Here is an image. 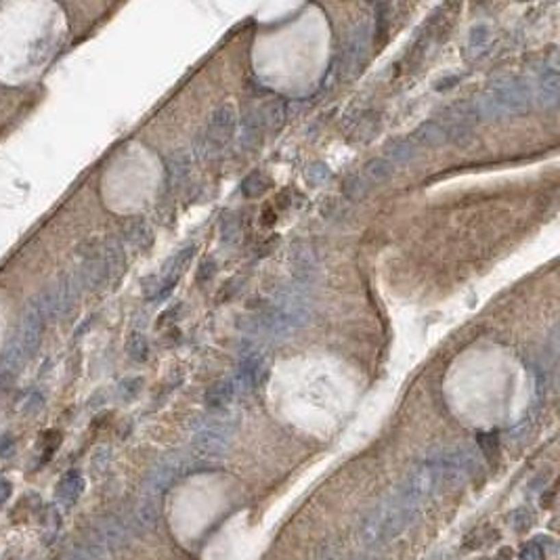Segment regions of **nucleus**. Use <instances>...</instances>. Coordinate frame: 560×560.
<instances>
[{
  "label": "nucleus",
  "instance_id": "obj_1",
  "mask_svg": "<svg viewBox=\"0 0 560 560\" xmlns=\"http://www.w3.org/2000/svg\"><path fill=\"white\" fill-rule=\"evenodd\" d=\"M311 298L301 285L281 290L273 301L262 305L254 315L242 321V327L250 334L260 336H283L294 332L309 321Z\"/></svg>",
  "mask_w": 560,
  "mask_h": 560
},
{
  "label": "nucleus",
  "instance_id": "obj_2",
  "mask_svg": "<svg viewBox=\"0 0 560 560\" xmlns=\"http://www.w3.org/2000/svg\"><path fill=\"white\" fill-rule=\"evenodd\" d=\"M533 105V86L520 76H502L489 82L476 101L481 120H506L529 112Z\"/></svg>",
  "mask_w": 560,
  "mask_h": 560
},
{
  "label": "nucleus",
  "instance_id": "obj_3",
  "mask_svg": "<svg viewBox=\"0 0 560 560\" xmlns=\"http://www.w3.org/2000/svg\"><path fill=\"white\" fill-rule=\"evenodd\" d=\"M418 514L401 502L399 496H394L382 504H378L359 524L357 537L364 548L376 550L397 537L405 526L416 518Z\"/></svg>",
  "mask_w": 560,
  "mask_h": 560
},
{
  "label": "nucleus",
  "instance_id": "obj_4",
  "mask_svg": "<svg viewBox=\"0 0 560 560\" xmlns=\"http://www.w3.org/2000/svg\"><path fill=\"white\" fill-rule=\"evenodd\" d=\"M238 422L231 416L225 413H210L202 418L193 426V441H191V453L193 459H216L225 455L231 447L233 435H236Z\"/></svg>",
  "mask_w": 560,
  "mask_h": 560
},
{
  "label": "nucleus",
  "instance_id": "obj_5",
  "mask_svg": "<svg viewBox=\"0 0 560 560\" xmlns=\"http://www.w3.org/2000/svg\"><path fill=\"white\" fill-rule=\"evenodd\" d=\"M238 130V112L231 103L218 105L212 116L208 118V124L204 128V133L197 139V153L202 157H216L220 155L231 141L236 139Z\"/></svg>",
  "mask_w": 560,
  "mask_h": 560
},
{
  "label": "nucleus",
  "instance_id": "obj_6",
  "mask_svg": "<svg viewBox=\"0 0 560 560\" xmlns=\"http://www.w3.org/2000/svg\"><path fill=\"white\" fill-rule=\"evenodd\" d=\"M285 122V103L281 99H269L267 103L250 107L242 118V141L256 145L271 130H279Z\"/></svg>",
  "mask_w": 560,
  "mask_h": 560
},
{
  "label": "nucleus",
  "instance_id": "obj_7",
  "mask_svg": "<svg viewBox=\"0 0 560 560\" xmlns=\"http://www.w3.org/2000/svg\"><path fill=\"white\" fill-rule=\"evenodd\" d=\"M370 47H372V27L370 21H357L353 25V29L348 31L344 49L340 53V78L348 80L353 76H357L364 65L368 61L370 55Z\"/></svg>",
  "mask_w": 560,
  "mask_h": 560
},
{
  "label": "nucleus",
  "instance_id": "obj_8",
  "mask_svg": "<svg viewBox=\"0 0 560 560\" xmlns=\"http://www.w3.org/2000/svg\"><path fill=\"white\" fill-rule=\"evenodd\" d=\"M262 376H265V357L260 355V351L256 348L242 351L238 357L236 374L231 376L238 394H248L256 390L258 384L262 382Z\"/></svg>",
  "mask_w": 560,
  "mask_h": 560
},
{
  "label": "nucleus",
  "instance_id": "obj_9",
  "mask_svg": "<svg viewBox=\"0 0 560 560\" xmlns=\"http://www.w3.org/2000/svg\"><path fill=\"white\" fill-rule=\"evenodd\" d=\"M189 457L183 455H168L164 457L162 462L151 470L147 487H149V496H160L162 491H166L177 479H181L187 470H189Z\"/></svg>",
  "mask_w": 560,
  "mask_h": 560
},
{
  "label": "nucleus",
  "instance_id": "obj_10",
  "mask_svg": "<svg viewBox=\"0 0 560 560\" xmlns=\"http://www.w3.org/2000/svg\"><path fill=\"white\" fill-rule=\"evenodd\" d=\"M558 90H560V76L556 68H546L537 76V84L533 88V101H537L544 110H554L558 105Z\"/></svg>",
  "mask_w": 560,
  "mask_h": 560
},
{
  "label": "nucleus",
  "instance_id": "obj_11",
  "mask_svg": "<svg viewBox=\"0 0 560 560\" xmlns=\"http://www.w3.org/2000/svg\"><path fill=\"white\" fill-rule=\"evenodd\" d=\"M420 155V145L413 141V137H403V139H394L392 143L386 145V153L384 160L390 162L394 168L397 166H407V164H413Z\"/></svg>",
  "mask_w": 560,
  "mask_h": 560
},
{
  "label": "nucleus",
  "instance_id": "obj_12",
  "mask_svg": "<svg viewBox=\"0 0 560 560\" xmlns=\"http://www.w3.org/2000/svg\"><path fill=\"white\" fill-rule=\"evenodd\" d=\"M238 397V390L231 378H220L216 382H212L204 394V401L212 411H220L225 407L231 405V401Z\"/></svg>",
  "mask_w": 560,
  "mask_h": 560
},
{
  "label": "nucleus",
  "instance_id": "obj_13",
  "mask_svg": "<svg viewBox=\"0 0 560 560\" xmlns=\"http://www.w3.org/2000/svg\"><path fill=\"white\" fill-rule=\"evenodd\" d=\"M84 487H86V483H84V479H82V474L78 470L68 472L57 483V493H55L57 502L61 506H68V508L74 506L78 502V498L82 496Z\"/></svg>",
  "mask_w": 560,
  "mask_h": 560
},
{
  "label": "nucleus",
  "instance_id": "obj_14",
  "mask_svg": "<svg viewBox=\"0 0 560 560\" xmlns=\"http://www.w3.org/2000/svg\"><path fill=\"white\" fill-rule=\"evenodd\" d=\"M554 550V542L550 537H535L520 550V560H546Z\"/></svg>",
  "mask_w": 560,
  "mask_h": 560
},
{
  "label": "nucleus",
  "instance_id": "obj_15",
  "mask_svg": "<svg viewBox=\"0 0 560 560\" xmlns=\"http://www.w3.org/2000/svg\"><path fill=\"white\" fill-rule=\"evenodd\" d=\"M126 240H128L130 244H133L135 248L145 250V248L151 244V231H149V227H147L143 220L130 222L128 229H126Z\"/></svg>",
  "mask_w": 560,
  "mask_h": 560
},
{
  "label": "nucleus",
  "instance_id": "obj_16",
  "mask_svg": "<svg viewBox=\"0 0 560 560\" xmlns=\"http://www.w3.org/2000/svg\"><path fill=\"white\" fill-rule=\"evenodd\" d=\"M489 40H491V29L487 25H476L472 27L470 31V38H468V51L472 55H481L485 53V49L489 47Z\"/></svg>",
  "mask_w": 560,
  "mask_h": 560
},
{
  "label": "nucleus",
  "instance_id": "obj_17",
  "mask_svg": "<svg viewBox=\"0 0 560 560\" xmlns=\"http://www.w3.org/2000/svg\"><path fill=\"white\" fill-rule=\"evenodd\" d=\"M147 353H149V344H147V338L143 334H133V336H130V340H128V355H130V359L145 361Z\"/></svg>",
  "mask_w": 560,
  "mask_h": 560
},
{
  "label": "nucleus",
  "instance_id": "obj_18",
  "mask_svg": "<svg viewBox=\"0 0 560 560\" xmlns=\"http://www.w3.org/2000/svg\"><path fill=\"white\" fill-rule=\"evenodd\" d=\"M141 384L143 380L141 378H126L124 382H120L118 386V394H120V399L122 401H130V399H135L139 390H141Z\"/></svg>",
  "mask_w": 560,
  "mask_h": 560
},
{
  "label": "nucleus",
  "instance_id": "obj_19",
  "mask_svg": "<svg viewBox=\"0 0 560 560\" xmlns=\"http://www.w3.org/2000/svg\"><path fill=\"white\" fill-rule=\"evenodd\" d=\"M512 522L516 526V531H524V529H529L531 522H533V514L526 510V508H520L512 514Z\"/></svg>",
  "mask_w": 560,
  "mask_h": 560
},
{
  "label": "nucleus",
  "instance_id": "obj_20",
  "mask_svg": "<svg viewBox=\"0 0 560 560\" xmlns=\"http://www.w3.org/2000/svg\"><path fill=\"white\" fill-rule=\"evenodd\" d=\"M238 236H240V227L233 222V218L222 216V240H233Z\"/></svg>",
  "mask_w": 560,
  "mask_h": 560
},
{
  "label": "nucleus",
  "instance_id": "obj_21",
  "mask_svg": "<svg viewBox=\"0 0 560 560\" xmlns=\"http://www.w3.org/2000/svg\"><path fill=\"white\" fill-rule=\"evenodd\" d=\"M479 445L485 451V455H489V457L493 453H498V443H496V439H493V435H479Z\"/></svg>",
  "mask_w": 560,
  "mask_h": 560
},
{
  "label": "nucleus",
  "instance_id": "obj_22",
  "mask_svg": "<svg viewBox=\"0 0 560 560\" xmlns=\"http://www.w3.org/2000/svg\"><path fill=\"white\" fill-rule=\"evenodd\" d=\"M15 451V439L11 435H5L3 439H0V457H11Z\"/></svg>",
  "mask_w": 560,
  "mask_h": 560
},
{
  "label": "nucleus",
  "instance_id": "obj_23",
  "mask_svg": "<svg viewBox=\"0 0 560 560\" xmlns=\"http://www.w3.org/2000/svg\"><path fill=\"white\" fill-rule=\"evenodd\" d=\"M11 493H13V485L7 479H0V508H3L9 502Z\"/></svg>",
  "mask_w": 560,
  "mask_h": 560
},
{
  "label": "nucleus",
  "instance_id": "obj_24",
  "mask_svg": "<svg viewBox=\"0 0 560 560\" xmlns=\"http://www.w3.org/2000/svg\"><path fill=\"white\" fill-rule=\"evenodd\" d=\"M317 560H340V558H338V552L332 546H321V550L317 554Z\"/></svg>",
  "mask_w": 560,
  "mask_h": 560
},
{
  "label": "nucleus",
  "instance_id": "obj_25",
  "mask_svg": "<svg viewBox=\"0 0 560 560\" xmlns=\"http://www.w3.org/2000/svg\"><path fill=\"white\" fill-rule=\"evenodd\" d=\"M40 407H42V397H40L38 392H36V394H31V397L27 399V407H25V411H27V413H36Z\"/></svg>",
  "mask_w": 560,
  "mask_h": 560
},
{
  "label": "nucleus",
  "instance_id": "obj_26",
  "mask_svg": "<svg viewBox=\"0 0 560 560\" xmlns=\"http://www.w3.org/2000/svg\"><path fill=\"white\" fill-rule=\"evenodd\" d=\"M357 560H372V558H368V556H364V558H357Z\"/></svg>",
  "mask_w": 560,
  "mask_h": 560
}]
</instances>
